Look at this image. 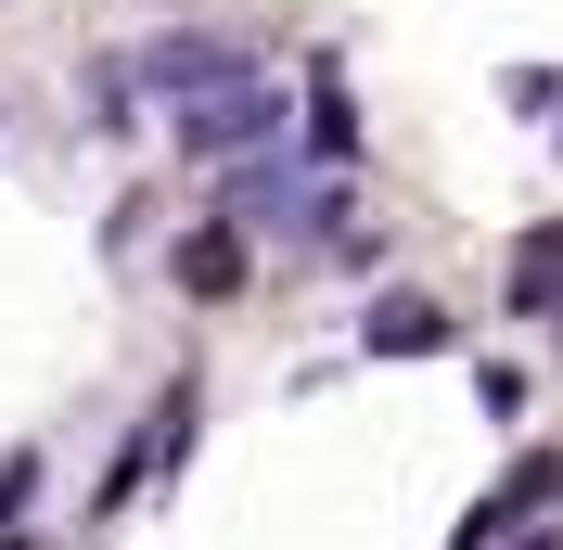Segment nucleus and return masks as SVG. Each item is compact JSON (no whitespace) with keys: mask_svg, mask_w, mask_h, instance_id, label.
<instances>
[{"mask_svg":"<svg viewBox=\"0 0 563 550\" xmlns=\"http://www.w3.org/2000/svg\"><path fill=\"white\" fill-rule=\"evenodd\" d=\"M141 90H154V103H218V90H244V52H231V38H154V52H141Z\"/></svg>","mask_w":563,"mask_h":550,"instance_id":"nucleus-1","label":"nucleus"},{"mask_svg":"<svg viewBox=\"0 0 563 550\" xmlns=\"http://www.w3.org/2000/svg\"><path fill=\"white\" fill-rule=\"evenodd\" d=\"M244 141H282V90L244 77V90H218V103L179 116V154H244Z\"/></svg>","mask_w":563,"mask_h":550,"instance_id":"nucleus-2","label":"nucleus"},{"mask_svg":"<svg viewBox=\"0 0 563 550\" xmlns=\"http://www.w3.org/2000/svg\"><path fill=\"white\" fill-rule=\"evenodd\" d=\"M358 345H372V359H435V345H449V308H435V295H385V308L358 320Z\"/></svg>","mask_w":563,"mask_h":550,"instance_id":"nucleus-3","label":"nucleus"},{"mask_svg":"<svg viewBox=\"0 0 563 550\" xmlns=\"http://www.w3.org/2000/svg\"><path fill=\"white\" fill-rule=\"evenodd\" d=\"M551 499H563V448H538V461H512V486H499L487 513H474V550H487L499 525H526V513H551Z\"/></svg>","mask_w":563,"mask_h":550,"instance_id":"nucleus-4","label":"nucleus"},{"mask_svg":"<svg viewBox=\"0 0 563 550\" xmlns=\"http://www.w3.org/2000/svg\"><path fill=\"white\" fill-rule=\"evenodd\" d=\"M308 141L320 154H358V116H346V77L333 65H308Z\"/></svg>","mask_w":563,"mask_h":550,"instance_id":"nucleus-5","label":"nucleus"},{"mask_svg":"<svg viewBox=\"0 0 563 550\" xmlns=\"http://www.w3.org/2000/svg\"><path fill=\"white\" fill-rule=\"evenodd\" d=\"M179 282H192V295H231V282H244V243H231V231H192V243H179Z\"/></svg>","mask_w":563,"mask_h":550,"instance_id":"nucleus-6","label":"nucleus"},{"mask_svg":"<svg viewBox=\"0 0 563 550\" xmlns=\"http://www.w3.org/2000/svg\"><path fill=\"white\" fill-rule=\"evenodd\" d=\"M26 499H38V461H0V550L26 538Z\"/></svg>","mask_w":563,"mask_h":550,"instance_id":"nucleus-7","label":"nucleus"}]
</instances>
